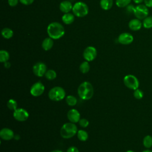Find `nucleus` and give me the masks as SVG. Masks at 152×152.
I'll list each match as a JSON object with an SVG mask.
<instances>
[{"mask_svg": "<svg viewBox=\"0 0 152 152\" xmlns=\"http://www.w3.org/2000/svg\"><path fill=\"white\" fill-rule=\"evenodd\" d=\"M47 33L49 37L52 39H59L65 34L64 26L58 22H52L47 27Z\"/></svg>", "mask_w": 152, "mask_h": 152, "instance_id": "1", "label": "nucleus"}, {"mask_svg": "<svg viewBox=\"0 0 152 152\" xmlns=\"http://www.w3.org/2000/svg\"><path fill=\"white\" fill-rule=\"evenodd\" d=\"M94 93L93 87L91 84L88 81L82 83L78 88V94L79 97L84 100L90 99Z\"/></svg>", "mask_w": 152, "mask_h": 152, "instance_id": "2", "label": "nucleus"}, {"mask_svg": "<svg viewBox=\"0 0 152 152\" xmlns=\"http://www.w3.org/2000/svg\"><path fill=\"white\" fill-rule=\"evenodd\" d=\"M77 127L74 123L68 122L64 124L61 128L60 134L64 138H70L77 133Z\"/></svg>", "mask_w": 152, "mask_h": 152, "instance_id": "3", "label": "nucleus"}, {"mask_svg": "<svg viewBox=\"0 0 152 152\" xmlns=\"http://www.w3.org/2000/svg\"><path fill=\"white\" fill-rule=\"evenodd\" d=\"M72 13L77 17H84L88 13V7L83 2H77L72 7Z\"/></svg>", "mask_w": 152, "mask_h": 152, "instance_id": "4", "label": "nucleus"}, {"mask_svg": "<svg viewBox=\"0 0 152 152\" xmlns=\"http://www.w3.org/2000/svg\"><path fill=\"white\" fill-rule=\"evenodd\" d=\"M48 96L49 99L53 101H60L65 97V91L61 87H54L49 90Z\"/></svg>", "mask_w": 152, "mask_h": 152, "instance_id": "5", "label": "nucleus"}, {"mask_svg": "<svg viewBox=\"0 0 152 152\" xmlns=\"http://www.w3.org/2000/svg\"><path fill=\"white\" fill-rule=\"evenodd\" d=\"M124 83L126 87L133 90L138 88L140 86V82L138 78L132 74H128L124 77Z\"/></svg>", "mask_w": 152, "mask_h": 152, "instance_id": "6", "label": "nucleus"}, {"mask_svg": "<svg viewBox=\"0 0 152 152\" xmlns=\"http://www.w3.org/2000/svg\"><path fill=\"white\" fill-rule=\"evenodd\" d=\"M149 11L148 7L144 4H138L135 7L134 14L135 17L140 20H144L148 15Z\"/></svg>", "mask_w": 152, "mask_h": 152, "instance_id": "7", "label": "nucleus"}, {"mask_svg": "<svg viewBox=\"0 0 152 152\" xmlns=\"http://www.w3.org/2000/svg\"><path fill=\"white\" fill-rule=\"evenodd\" d=\"M97 56V50L93 46L87 47L83 52V57L86 61L91 62L93 61Z\"/></svg>", "mask_w": 152, "mask_h": 152, "instance_id": "8", "label": "nucleus"}, {"mask_svg": "<svg viewBox=\"0 0 152 152\" xmlns=\"http://www.w3.org/2000/svg\"><path fill=\"white\" fill-rule=\"evenodd\" d=\"M13 116L18 121L23 122L26 121L29 116L28 112L23 108H18L13 112Z\"/></svg>", "mask_w": 152, "mask_h": 152, "instance_id": "9", "label": "nucleus"}, {"mask_svg": "<svg viewBox=\"0 0 152 152\" xmlns=\"http://www.w3.org/2000/svg\"><path fill=\"white\" fill-rule=\"evenodd\" d=\"M47 71V67L45 64L42 62L36 63L33 66V72L37 77L43 76Z\"/></svg>", "mask_w": 152, "mask_h": 152, "instance_id": "10", "label": "nucleus"}, {"mask_svg": "<svg viewBox=\"0 0 152 152\" xmlns=\"http://www.w3.org/2000/svg\"><path fill=\"white\" fill-rule=\"evenodd\" d=\"M45 91V86L40 82H36L30 88V94L34 96L37 97L42 95Z\"/></svg>", "mask_w": 152, "mask_h": 152, "instance_id": "11", "label": "nucleus"}, {"mask_svg": "<svg viewBox=\"0 0 152 152\" xmlns=\"http://www.w3.org/2000/svg\"><path fill=\"white\" fill-rule=\"evenodd\" d=\"M118 40L119 43L124 45H127L131 44L133 42L134 37L131 33L125 32L119 34Z\"/></svg>", "mask_w": 152, "mask_h": 152, "instance_id": "12", "label": "nucleus"}, {"mask_svg": "<svg viewBox=\"0 0 152 152\" xmlns=\"http://www.w3.org/2000/svg\"><path fill=\"white\" fill-rule=\"evenodd\" d=\"M67 118L71 122L75 124L79 122L80 119V114L77 110L72 109L68 112Z\"/></svg>", "mask_w": 152, "mask_h": 152, "instance_id": "13", "label": "nucleus"}, {"mask_svg": "<svg viewBox=\"0 0 152 152\" xmlns=\"http://www.w3.org/2000/svg\"><path fill=\"white\" fill-rule=\"evenodd\" d=\"M14 132L9 128H4L0 131V137L4 140H10L14 138Z\"/></svg>", "mask_w": 152, "mask_h": 152, "instance_id": "14", "label": "nucleus"}, {"mask_svg": "<svg viewBox=\"0 0 152 152\" xmlns=\"http://www.w3.org/2000/svg\"><path fill=\"white\" fill-rule=\"evenodd\" d=\"M142 26V23L140 20L138 18H134L129 21L128 23V27L130 30L132 31L140 30Z\"/></svg>", "mask_w": 152, "mask_h": 152, "instance_id": "15", "label": "nucleus"}, {"mask_svg": "<svg viewBox=\"0 0 152 152\" xmlns=\"http://www.w3.org/2000/svg\"><path fill=\"white\" fill-rule=\"evenodd\" d=\"M73 5L69 1H63L59 4L60 11L64 14L69 12L72 10Z\"/></svg>", "mask_w": 152, "mask_h": 152, "instance_id": "16", "label": "nucleus"}, {"mask_svg": "<svg viewBox=\"0 0 152 152\" xmlns=\"http://www.w3.org/2000/svg\"><path fill=\"white\" fill-rule=\"evenodd\" d=\"M53 39L50 37H46L45 38L42 43V47L45 50H49L53 47Z\"/></svg>", "mask_w": 152, "mask_h": 152, "instance_id": "17", "label": "nucleus"}, {"mask_svg": "<svg viewBox=\"0 0 152 152\" xmlns=\"http://www.w3.org/2000/svg\"><path fill=\"white\" fill-rule=\"evenodd\" d=\"M75 19V15L71 13H65L62 17V20L65 24L69 25L72 24Z\"/></svg>", "mask_w": 152, "mask_h": 152, "instance_id": "18", "label": "nucleus"}, {"mask_svg": "<svg viewBox=\"0 0 152 152\" xmlns=\"http://www.w3.org/2000/svg\"><path fill=\"white\" fill-rule=\"evenodd\" d=\"M113 4V0H100V5L101 8L104 10H110Z\"/></svg>", "mask_w": 152, "mask_h": 152, "instance_id": "19", "label": "nucleus"}, {"mask_svg": "<svg viewBox=\"0 0 152 152\" xmlns=\"http://www.w3.org/2000/svg\"><path fill=\"white\" fill-rule=\"evenodd\" d=\"M1 34L4 38H5L6 39H11L13 36L14 32L11 28L5 27L2 30Z\"/></svg>", "mask_w": 152, "mask_h": 152, "instance_id": "20", "label": "nucleus"}, {"mask_svg": "<svg viewBox=\"0 0 152 152\" xmlns=\"http://www.w3.org/2000/svg\"><path fill=\"white\" fill-rule=\"evenodd\" d=\"M142 143L145 148H150L152 147V137L150 135L145 136L143 138Z\"/></svg>", "mask_w": 152, "mask_h": 152, "instance_id": "21", "label": "nucleus"}, {"mask_svg": "<svg viewBox=\"0 0 152 152\" xmlns=\"http://www.w3.org/2000/svg\"><path fill=\"white\" fill-rule=\"evenodd\" d=\"M142 26L147 29L152 28V16H147L142 21Z\"/></svg>", "mask_w": 152, "mask_h": 152, "instance_id": "22", "label": "nucleus"}, {"mask_svg": "<svg viewBox=\"0 0 152 152\" xmlns=\"http://www.w3.org/2000/svg\"><path fill=\"white\" fill-rule=\"evenodd\" d=\"M90 64L87 61L83 62L80 65V71L83 74H86L90 70Z\"/></svg>", "mask_w": 152, "mask_h": 152, "instance_id": "23", "label": "nucleus"}, {"mask_svg": "<svg viewBox=\"0 0 152 152\" xmlns=\"http://www.w3.org/2000/svg\"><path fill=\"white\" fill-rule=\"evenodd\" d=\"M10 59L9 53L5 50H1L0 51V61L1 62H6Z\"/></svg>", "mask_w": 152, "mask_h": 152, "instance_id": "24", "label": "nucleus"}, {"mask_svg": "<svg viewBox=\"0 0 152 152\" xmlns=\"http://www.w3.org/2000/svg\"><path fill=\"white\" fill-rule=\"evenodd\" d=\"M78 138L81 141H86L88 138V134L84 130H79L77 133Z\"/></svg>", "mask_w": 152, "mask_h": 152, "instance_id": "25", "label": "nucleus"}, {"mask_svg": "<svg viewBox=\"0 0 152 152\" xmlns=\"http://www.w3.org/2000/svg\"><path fill=\"white\" fill-rule=\"evenodd\" d=\"M65 100H66V103L69 106H75L77 103V100L76 97L74 96H72V95L67 96L66 97Z\"/></svg>", "mask_w": 152, "mask_h": 152, "instance_id": "26", "label": "nucleus"}, {"mask_svg": "<svg viewBox=\"0 0 152 152\" xmlns=\"http://www.w3.org/2000/svg\"><path fill=\"white\" fill-rule=\"evenodd\" d=\"M46 78L49 80H53L56 78L57 75L56 72L53 69H48L45 74Z\"/></svg>", "mask_w": 152, "mask_h": 152, "instance_id": "27", "label": "nucleus"}, {"mask_svg": "<svg viewBox=\"0 0 152 152\" xmlns=\"http://www.w3.org/2000/svg\"><path fill=\"white\" fill-rule=\"evenodd\" d=\"M131 1L132 0H116L115 4L117 7L119 8H124L129 5Z\"/></svg>", "mask_w": 152, "mask_h": 152, "instance_id": "28", "label": "nucleus"}, {"mask_svg": "<svg viewBox=\"0 0 152 152\" xmlns=\"http://www.w3.org/2000/svg\"><path fill=\"white\" fill-rule=\"evenodd\" d=\"M7 106L9 109L14 111L17 109V103L14 99H10L7 102Z\"/></svg>", "mask_w": 152, "mask_h": 152, "instance_id": "29", "label": "nucleus"}, {"mask_svg": "<svg viewBox=\"0 0 152 152\" xmlns=\"http://www.w3.org/2000/svg\"><path fill=\"white\" fill-rule=\"evenodd\" d=\"M133 95H134V97L136 99L140 100V99H141L144 97V93L141 90L137 88L134 90Z\"/></svg>", "mask_w": 152, "mask_h": 152, "instance_id": "30", "label": "nucleus"}, {"mask_svg": "<svg viewBox=\"0 0 152 152\" xmlns=\"http://www.w3.org/2000/svg\"><path fill=\"white\" fill-rule=\"evenodd\" d=\"M79 124L81 126L83 127V128H86L87 127V126L89 124V122L87 119H84V118H83V119H80V121H79Z\"/></svg>", "mask_w": 152, "mask_h": 152, "instance_id": "31", "label": "nucleus"}, {"mask_svg": "<svg viewBox=\"0 0 152 152\" xmlns=\"http://www.w3.org/2000/svg\"><path fill=\"white\" fill-rule=\"evenodd\" d=\"M19 0H8V3L11 7H15L18 3Z\"/></svg>", "mask_w": 152, "mask_h": 152, "instance_id": "32", "label": "nucleus"}, {"mask_svg": "<svg viewBox=\"0 0 152 152\" xmlns=\"http://www.w3.org/2000/svg\"><path fill=\"white\" fill-rule=\"evenodd\" d=\"M19 1L23 5H29L34 2V0H19Z\"/></svg>", "mask_w": 152, "mask_h": 152, "instance_id": "33", "label": "nucleus"}, {"mask_svg": "<svg viewBox=\"0 0 152 152\" xmlns=\"http://www.w3.org/2000/svg\"><path fill=\"white\" fill-rule=\"evenodd\" d=\"M66 152H79V150L76 147L71 146L68 148Z\"/></svg>", "mask_w": 152, "mask_h": 152, "instance_id": "34", "label": "nucleus"}, {"mask_svg": "<svg viewBox=\"0 0 152 152\" xmlns=\"http://www.w3.org/2000/svg\"><path fill=\"white\" fill-rule=\"evenodd\" d=\"M144 2L148 8H152V0H144Z\"/></svg>", "mask_w": 152, "mask_h": 152, "instance_id": "35", "label": "nucleus"}, {"mask_svg": "<svg viewBox=\"0 0 152 152\" xmlns=\"http://www.w3.org/2000/svg\"><path fill=\"white\" fill-rule=\"evenodd\" d=\"M127 11L129 12H133L134 13V9H135V7L133 6L132 5H128L127 7Z\"/></svg>", "mask_w": 152, "mask_h": 152, "instance_id": "36", "label": "nucleus"}, {"mask_svg": "<svg viewBox=\"0 0 152 152\" xmlns=\"http://www.w3.org/2000/svg\"><path fill=\"white\" fill-rule=\"evenodd\" d=\"M132 1H134V3H135L137 4H140L141 3L144 2V0H132Z\"/></svg>", "mask_w": 152, "mask_h": 152, "instance_id": "37", "label": "nucleus"}, {"mask_svg": "<svg viewBox=\"0 0 152 152\" xmlns=\"http://www.w3.org/2000/svg\"><path fill=\"white\" fill-rule=\"evenodd\" d=\"M4 66H5L6 68H10V63L8 62V61L6 62H5V63H4Z\"/></svg>", "mask_w": 152, "mask_h": 152, "instance_id": "38", "label": "nucleus"}, {"mask_svg": "<svg viewBox=\"0 0 152 152\" xmlns=\"http://www.w3.org/2000/svg\"><path fill=\"white\" fill-rule=\"evenodd\" d=\"M14 138H15L16 140H18V139L20 138V137L18 136V135H14Z\"/></svg>", "mask_w": 152, "mask_h": 152, "instance_id": "39", "label": "nucleus"}, {"mask_svg": "<svg viewBox=\"0 0 152 152\" xmlns=\"http://www.w3.org/2000/svg\"><path fill=\"white\" fill-rule=\"evenodd\" d=\"M50 152H62V151H61V150H53Z\"/></svg>", "mask_w": 152, "mask_h": 152, "instance_id": "40", "label": "nucleus"}, {"mask_svg": "<svg viewBox=\"0 0 152 152\" xmlns=\"http://www.w3.org/2000/svg\"><path fill=\"white\" fill-rule=\"evenodd\" d=\"M142 152H152V150H145L143 151Z\"/></svg>", "mask_w": 152, "mask_h": 152, "instance_id": "41", "label": "nucleus"}, {"mask_svg": "<svg viewBox=\"0 0 152 152\" xmlns=\"http://www.w3.org/2000/svg\"><path fill=\"white\" fill-rule=\"evenodd\" d=\"M126 152H135L134 151H133V150H127Z\"/></svg>", "mask_w": 152, "mask_h": 152, "instance_id": "42", "label": "nucleus"}]
</instances>
